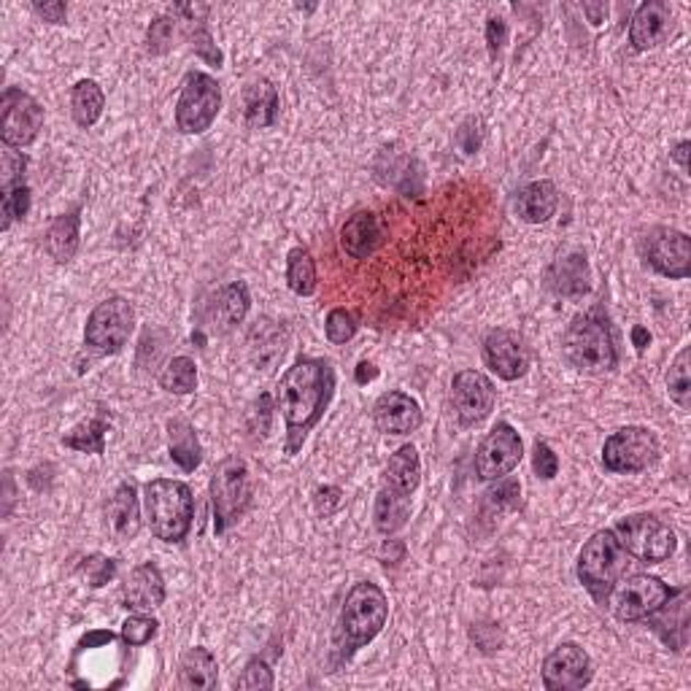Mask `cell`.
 I'll return each mask as SVG.
<instances>
[{
	"instance_id": "1",
	"label": "cell",
	"mask_w": 691,
	"mask_h": 691,
	"mask_svg": "<svg viewBox=\"0 0 691 691\" xmlns=\"http://www.w3.org/2000/svg\"><path fill=\"white\" fill-rule=\"evenodd\" d=\"M335 394V370L322 357H298L292 368L281 376L276 392V409L281 411L287 441L283 452L289 457L303 448L311 430L322 422Z\"/></svg>"
},
{
	"instance_id": "2",
	"label": "cell",
	"mask_w": 691,
	"mask_h": 691,
	"mask_svg": "<svg viewBox=\"0 0 691 691\" xmlns=\"http://www.w3.org/2000/svg\"><path fill=\"white\" fill-rule=\"evenodd\" d=\"M389 618V600L378 583L359 581L348 589L344 605H341L338 624L333 632V657L330 667L348 665L359 648L370 646L381 629L387 627Z\"/></svg>"
},
{
	"instance_id": "3",
	"label": "cell",
	"mask_w": 691,
	"mask_h": 691,
	"mask_svg": "<svg viewBox=\"0 0 691 691\" xmlns=\"http://www.w3.org/2000/svg\"><path fill=\"white\" fill-rule=\"evenodd\" d=\"M565 357L578 374L587 376H605L616 370L618 352L616 341H613L611 322L602 314V309H592L587 314H578L567 327L565 341Z\"/></svg>"
},
{
	"instance_id": "4",
	"label": "cell",
	"mask_w": 691,
	"mask_h": 691,
	"mask_svg": "<svg viewBox=\"0 0 691 691\" xmlns=\"http://www.w3.org/2000/svg\"><path fill=\"white\" fill-rule=\"evenodd\" d=\"M146 522L152 535L163 543H181L192 530L194 498L185 481L155 478L144 487Z\"/></svg>"
},
{
	"instance_id": "5",
	"label": "cell",
	"mask_w": 691,
	"mask_h": 691,
	"mask_svg": "<svg viewBox=\"0 0 691 691\" xmlns=\"http://www.w3.org/2000/svg\"><path fill=\"white\" fill-rule=\"evenodd\" d=\"M629 567V554L624 551L622 540H618L613 530H600L583 543L581 554H578V581L598 602H605L608 592L624 578Z\"/></svg>"
},
{
	"instance_id": "6",
	"label": "cell",
	"mask_w": 691,
	"mask_h": 691,
	"mask_svg": "<svg viewBox=\"0 0 691 691\" xmlns=\"http://www.w3.org/2000/svg\"><path fill=\"white\" fill-rule=\"evenodd\" d=\"M252 505V472L238 454L222 459L211 476V508H214V533L224 535L246 516Z\"/></svg>"
},
{
	"instance_id": "7",
	"label": "cell",
	"mask_w": 691,
	"mask_h": 691,
	"mask_svg": "<svg viewBox=\"0 0 691 691\" xmlns=\"http://www.w3.org/2000/svg\"><path fill=\"white\" fill-rule=\"evenodd\" d=\"M681 592L683 589H670L657 576L637 572V576L618 578L605 602L618 622H646L648 616H657L661 608L670 605V600H676Z\"/></svg>"
},
{
	"instance_id": "8",
	"label": "cell",
	"mask_w": 691,
	"mask_h": 691,
	"mask_svg": "<svg viewBox=\"0 0 691 691\" xmlns=\"http://www.w3.org/2000/svg\"><path fill=\"white\" fill-rule=\"evenodd\" d=\"M613 533L622 540L624 551L643 565L667 562L678 546L676 533L651 513H632L618 519Z\"/></svg>"
},
{
	"instance_id": "9",
	"label": "cell",
	"mask_w": 691,
	"mask_h": 691,
	"mask_svg": "<svg viewBox=\"0 0 691 691\" xmlns=\"http://www.w3.org/2000/svg\"><path fill=\"white\" fill-rule=\"evenodd\" d=\"M135 330V309L127 298H105L92 309L85 327V346L98 357H111L127 346Z\"/></svg>"
},
{
	"instance_id": "10",
	"label": "cell",
	"mask_w": 691,
	"mask_h": 691,
	"mask_svg": "<svg viewBox=\"0 0 691 691\" xmlns=\"http://www.w3.org/2000/svg\"><path fill=\"white\" fill-rule=\"evenodd\" d=\"M222 109V90L214 76L192 70L185 76L179 103H176V127L185 135L205 133L216 122Z\"/></svg>"
},
{
	"instance_id": "11",
	"label": "cell",
	"mask_w": 691,
	"mask_h": 691,
	"mask_svg": "<svg viewBox=\"0 0 691 691\" xmlns=\"http://www.w3.org/2000/svg\"><path fill=\"white\" fill-rule=\"evenodd\" d=\"M659 454L657 433L640 424H629L602 443V468L608 472H643L657 465Z\"/></svg>"
},
{
	"instance_id": "12",
	"label": "cell",
	"mask_w": 691,
	"mask_h": 691,
	"mask_svg": "<svg viewBox=\"0 0 691 691\" xmlns=\"http://www.w3.org/2000/svg\"><path fill=\"white\" fill-rule=\"evenodd\" d=\"M41 127H44V109L33 94L22 92L20 87H5L0 100V138L3 146L25 149L35 144Z\"/></svg>"
},
{
	"instance_id": "13",
	"label": "cell",
	"mask_w": 691,
	"mask_h": 691,
	"mask_svg": "<svg viewBox=\"0 0 691 691\" xmlns=\"http://www.w3.org/2000/svg\"><path fill=\"white\" fill-rule=\"evenodd\" d=\"M646 263L659 276L670 281H683L691 276V238L681 230L651 227L640 241Z\"/></svg>"
},
{
	"instance_id": "14",
	"label": "cell",
	"mask_w": 691,
	"mask_h": 691,
	"mask_svg": "<svg viewBox=\"0 0 691 691\" xmlns=\"http://www.w3.org/2000/svg\"><path fill=\"white\" fill-rule=\"evenodd\" d=\"M524 457V443L516 427L508 422H498L492 433L481 441L476 452V476L481 481H500V478L511 476L519 468Z\"/></svg>"
},
{
	"instance_id": "15",
	"label": "cell",
	"mask_w": 691,
	"mask_h": 691,
	"mask_svg": "<svg viewBox=\"0 0 691 691\" xmlns=\"http://www.w3.org/2000/svg\"><path fill=\"white\" fill-rule=\"evenodd\" d=\"M543 687L548 691H576L592 683V659L578 643H562L543 659Z\"/></svg>"
},
{
	"instance_id": "16",
	"label": "cell",
	"mask_w": 691,
	"mask_h": 691,
	"mask_svg": "<svg viewBox=\"0 0 691 691\" xmlns=\"http://www.w3.org/2000/svg\"><path fill=\"white\" fill-rule=\"evenodd\" d=\"M452 400L459 422L465 427H476L494 411L498 392L481 370H459L452 381Z\"/></svg>"
},
{
	"instance_id": "17",
	"label": "cell",
	"mask_w": 691,
	"mask_h": 691,
	"mask_svg": "<svg viewBox=\"0 0 691 691\" xmlns=\"http://www.w3.org/2000/svg\"><path fill=\"white\" fill-rule=\"evenodd\" d=\"M483 363L503 381H519L530 370V352L516 333L498 327L483 338Z\"/></svg>"
},
{
	"instance_id": "18",
	"label": "cell",
	"mask_w": 691,
	"mask_h": 691,
	"mask_svg": "<svg viewBox=\"0 0 691 691\" xmlns=\"http://www.w3.org/2000/svg\"><path fill=\"white\" fill-rule=\"evenodd\" d=\"M672 33V9L665 0H648L637 5L635 16L629 25V44L632 49L648 52L665 44Z\"/></svg>"
},
{
	"instance_id": "19",
	"label": "cell",
	"mask_w": 691,
	"mask_h": 691,
	"mask_svg": "<svg viewBox=\"0 0 691 691\" xmlns=\"http://www.w3.org/2000/svg\"><path fill=\"white\" fill-rule=\"evenodd\" d=\"M374 422L383 435H411L422 427V405L405 392H383L374 405Z\"/></svg>"
},
{
	"instance_id": "20",
	"label": "cell",
	"mask_w": 691,
	"mask_h": 691,
	"mask_svg": "<svg viewBox=\"0 0 691 691\" xmlns=\"http://www.w3.org/2000/svg\"><path fill=\"white\" fill-rule=\"evenodd\" d=\"M289 335L279 322H274L270 316L257 319L249 330V338H246V348H249V359L257 370L263 374H274L279 368V363L287 354Z\"/></svg>"
},
{
	"instance_id": "21",
	"label": "cell",
	"mask_w": 691,
	"mask_h": 691,
	"mask_svg": "<svg viewBox=\"0 0 691 691\" xmlns=\"http://www.w3.org/2000/svg\"><path fill=\"white\" fill-rule=\"evenodd\" d=\"M165 578L155 562L135 567L122 587V605L133 613H149L165 602Z\"/></svg>"
},
{
	"instance_id": "22",
	"label": "cell",
	"mask_w": 691,
	"mask_h": 691,
	"mask_svg": "<svg viewBox=\"0 0 691 691\" xmlns=\"http://www.w3.org/2000/svg\"><path fill=\"white\" fill-rule=\"evenodd\" d=\"M105 530L114 543H130L141 533V503L133 483H120L105 503Z\"/></svg>"
},
{
	"instance_id": "23",
	"label": "cell",
	"mask_w": 691,
	"mask_h": 691,
	"mask_svg": "<svg viewBox=\"0 0 691 691\" xmlns=\"http://www.w3.org/2000/svg\"><path fill=\"white\" fill-rule=\"evenodd\" d=\"M252 309V294L249 287L244 281H230L227 287H222L220 292L214 294L209 305V322L214 333H230V330L238 327L244 322L246 314Z\"/></svg>"
},
{
	"instance_id": "24",
	"label": "cell",
	"mask_w": 691,
	"mask_h": 691,
	"mask_svg": "<svg viewBox=\"0 0 691 691\" xmlns=\"http://www.w3.org/2000/svg\"><path fill=\"white\" fill-rule=\"evenodd\" d=\"M546 283L559 298H583V294H589L592 292V274H589L587 257L581 252H576L557 259L548 268Z\"/></svg>"
},
{
	"instance_id": "25",
	"label": "cell",
	"mask_w": 691,
	"mask_h": 691,
	"mask_svg": "<svg viewBox=\"0 0 691 691\" xmlns=\"http://www.w3.org/2000/svg\"><path fill=\"white\" fill-rule=\"evenodd\" d=\"M383 241V227L378 222L376 214L370 211H359L341 227V246L348 257L354 259H368L374 257L378 246Z\"/></svg>"
},
{
	"instance_id": "26",
	"label": "cell",
	"mask_w": 691,
	"mask_h": 691,
	"mask_svg": "<svg viewBox=\"0 0 691 691\" xmlns=\"http://www.w3.org/2000/svg\"><path fill=\"white\" fill-rule=\"evenodd\" d=\"M279 90L274 81L254 79L244 92V120L252 130L274 127L279 120Z\"/></svg>"
},
{
	"instance_id": "27",
	"label": "cell",
	"mask_w": 691,
	"mask_h": 691,
	"mask_svg": "<svg viewBox=\"0 0 691 691\" xmlns=\"http://www.w3.org/2000/svg\"><path fill=\"white\" fill-rule=\"evenodd\" d=\"M220 683V665L205 646H194L179 661V687L185 691H211Z\"/></svg>"
},
{
	"instance_id": "28",
	"label": "cell",
	"mask_w": 691,
	"mask_h": 691,
	"mask_svg": "<svg viewBox=\"0 0 691 691\" xmlns=\"http://www.w3.org/2000/svg\"><path fill=\"white\" fill-rule=\"evenodd\" d=\"M559 205V192L554 187V181L540 179L533 181L516 194V214L519 220L527 224H543L557 214Z\"/></svg>"
},
{
	"instance_id": "29",
	"label": "cell",
	"mask_w": 691,
	"mask_h": 691,
	"mask_svg": "<svg viewBox=\"0 0 691 691\" xmlns=\"http://www.w3.org/2000/svg\"><path fill=\"white\" fill-rule=\"evenodd\" d=\"M79 244H81V209L60 214L55 222L49 224V230H46L44 246H46V254H49L55 263H60V265L70 263V259L76 257V252H79Z\"/></svg>"
},
{
	"instance_id": "30",
	"label": "cell",
	"mask_w": 691,
	"mask_h": 691,
	"mask_svg": "<svg viewBox=\"0 0 691 691\" xmlns=\"http://www.w3.org/2000/svg\"><path fill=\"white\" fill-rule=\"evenodd\" d=\"M411 511H413L411 494H403V492H398V489H392V487H387V483H383V487L378 489L376 505H374L376 530L387 537L400 533V530L409 524Z\"/></svg>"
},
{
	"instance_id": "31",
	"label": "cell",
	"mask_w": 691,
	"mask_h": 691,
	"mask_svg": "<svg viewBox=\"0 0 691 691\" xmlns=\"http://www.w3.org/2000/svg\"><path fill=\"white\" fill-rule=\"evenodd\" d=\"M168 452L170 459L185 472H194L203 462V446L198 433L187 419H170L168 422Z\"/></svg>"
},
{
	"instance_id": "32",
	"label": "cell",
	"mask_w": 691,
	"mask_h": 691,
	"mask_svg": "<svg viewBox=\"0 0 691 691\" xmlns=\"http://www.w3.org/2000/svg\"><path fill=\"white\" fill-rule=\"evenodd\" d=\"M383 483L403 494H413L422 483V459H419L416 446L405 443L398 452L389 457L387 472H383Z\"/></svg>"
},
{
	"instance_id": "33",
	"label": "cell",
	"mask_w": 691,
	"mask_h": 691,
	"mask_svg": "<svg viewBox=\"0 0 691 691\" xmlns=\"http://www.w3.org/2000/svg\"><path fill=\"white\" fill-rule=\"evenodd\" d=\"M105 109V94L100 90L98 81L81 79L76 81L74 90H70V114L79 127H92L94 122L103 116Z\"/></svg>"
},
{
	"instance_id": "34",
	"label": "cell",
	"mask_w": 691,
	"mask_h": 691,
	"mask_svg": "<svg viewBox=\"0 0 691 691\" xmlns=\"http://www.w3.org/2000/svg\"><path fill=\"white\" fill-rule=\"evenodd\" d=\"M109 430H111L109 416H105V411H100L94 413L92 419H87V422L76 424V427L63 438V446L81 454H103Z\"/></svg>"
},
{
	"instance_id": "35",
	"label": "cell",
	"mask_w": 691,
	"mask_h": 691,
	"mask_svg": "<svg viewBox=\"0 0 691 691\" xmlns=\"http://www.w3.org/2000/svg\"><path fill=\"white\" fill-rule=\"evenodd\" d=\"M287 287L300 298H311L316 292V263L303 246H294L287 254Z\"/></svg>"
},
{
	"instance_id": "36",
	"label": "cell",
	"mask_w": 691,
	"mask_h": 691,
	"mask_svg": "<svg viewBox=\"0 0 691 691\" xmlns=\"http://www.w3.org/2000/svg\"><path fill=\"white\" fill-rule=\"evenodd\" d=\"M667 392L678 409H691V348L683 346L667 370Z\"/></svg>"
},
{
	"instance_id": "37",
	"label": "cell",
	"mask_w": 691,
	"mask_h": 691,
	"mask_svg": "<svg viewBox=\"0 0 691 691\" xmlns=\"http://www.w3.org/2000/svg\"><path fill=\"white\" fill-rule=\"evenodd\" d=\"M159 387L170 394H192L198 389V365L189 357H174L159 374Z\"/></svg>"
},
{
	"instance_id": "38",
	"label": "cell",
	"mask_w": 691,
	"mask_h": 691,
	"mask_svg": "<svg viewBox=\"0 0 691 691\" xmlns=\"http://www.w3.org/2000/svg\"><path fill=\"white\" fill-rule=\"evenodd\" d=\"M159 632V622L155 616H146V613H133L125 624H122V643L130 648H141L146 643H152Z\"/></svg>"
},
{
	"instance_id": "39",
	"label": "cell",
	"mask_w": 691,
	"mask_h": 691,
	"mask_svg": "<svg viewBox=\"0 0 691 691\" xmlns=\"http://www.w3.org/2000/svg\"><path fill=\"white\" fill-rule=\"evenodd\" d=\"M176 33H179V20L176 16H157L146 31V52L149 55H165L174 49Z\"/></svg>"
},
{
	"instance_id": "40",
	"label": "cell",
	"mask_w": 691,
	"mask_h": 691,
	"mask_svg": "<svg viewBox=\"0 0 691 691\" xmlns=\"http://www.w3.org/2000/svg\"><path fill=\"white\" fill-rule=\"evenodd\" d=\"M357 330H359L357 316L346 309H333L327 319H324V335H327L330 344L335 346H346L348 341H354Z\"/></svg>"
},
{
	"instance_id": "41",
	"label": "cell",
	"mask_w": 691,
	"mask_h": 691,
	"mask_svg": "<svg viewBox=\"0 0 691 691\" xmlns=\"http://www.w3.org/2000/svg\"><path fill=\"white\" fill-rule=\"evenodd\" d=\"M274 687H276L274 670H270V665L263 657H252L249 661H246L244 670H241V676L235 678V689L257 691V689H274Z\"/></svg>"
},
{
	"instance_id": "42",
	"label": "cell",
	"mask_w": 691,
	"mask_h": 691,
	"mask_svg": "<svg viewBox=\"0 0 691 691\" xmlns=\"http://www.w3.org/2000/svg\"><path fill=\"white\" fill-rule=\"evenodd\" d=\"M27 211H31V187L16 185L3 189V230H9L11 224L25 220Z\"/></svg>"
},
{
	"instance_id": "43",
	"label": "cell",
	"mask_w": 691,
	"mask_h": 691,
	"mask_svg": "<svg viewBox=\"0 0 691 691\" xmlns=\"http://www.w3.org/2000/svg\"><path fill=\"white\" fill-rule=\"evenodd\" d=\"M79 572H81V576H85L87 587L100 589V587H105V583L114 581L116 562H114V559L103 557V554H90V557L81 559Z\"/></svg>"
},
{
	"instance_id": "44",
	"label": "cell",
	"mask_w": 691,
	"mask_h": 691,
	"mask_svg": "<svg viewBox=\"0 0 691 691\" xmlns=\"http://www.w3.org/2000/svg\"><path fill=\"white\" fill-rule=\"evenodd\" d=\"M165 346H168V335L163 330H146L138 346V365L144 370H155L165 357Z\"/></svg>"
},
{
	"instance_id": "45",
	"label": "cell",
	"mask_w": 691,
	"mask_h": 691,
	"mask_svg": "<svg viewBox=\"0 0 691 691\" xmlns=\"http://www.w3.org/2000/svg\"><path fill=\"white\" fill-rule=\"evenodd\" d=\"M189 41H192V52L194 57H200L205 65H211V68H222L224 63V55L220 46L214 44V35H211V31L205 25L194 27V33L189 35Z\"/></svg>"
},
{
	"instance_id": "46",
	"label": "cell",
	"mask_w": 691,
	"mask_h": 691,
	"mask_svg": "<svg viewBox=\"0 0 691 691\" xmlns=\"http://www.w3.org/2000/svg\"><path fill=\"white\" fill-rule=\"evenodd\" d=\"M489 503L498 505V508H505V511H513V508H519V503H522V483L516 481V478H500L498 487L489 489Z\"/></svg>"
},
{
	"instance_id": "47",
	"label": "cell",
	"mask_w": 691,
	"mask_h": 691,
	"mask_svg": "<svg viewBox=\"0 0 691 691\" xmlns=\"http://www.w3.org/2000/svg\"><path fill=\"white\" fill-rule=\"evenodd\" d=\"M533 470L540 481H551L557 478L559 472V457L554 454V448L548 446L546 441H537L535 443V452H533Z\"/></svg>"
},
{
	"instance_id": "48",
	"label": "cell",
	"mask_w": 691,
	"mask_h": 691,
	"mask_svg": "<svg viewBox=\"0 0 691 691\" xmlns=\"http://www.w3.org/2000/svg\"><path fill=\"white\" fill-rule=\"evenodd\" d=\"M344 505V489L333 487V483H324V487L314 489V508L322 519L335 516Z\"/></svg>"
},
{
	"instance_id": "49",
	"label": "cell",
	"mask_w": 691,
	"mask_h": 691,
	"mask_svg": "<svg viewBox=\"0 0 691 691\" xmlns=\"http://www.w3.org/2000/svg\"><path fill=\"white\" fill-rule=\"evenodd\" d=\"M25 168L27 157L22 152L11 149V146H3V189L25 185Z\"/></svg>"
},
{
	"instance_id": "50",
	"label": "cell",
	"mask_w": 691,
	"mask_h": 691,
	"mask_svg": "<svg viewBox=\"0 0 691 691\" xmlns=\"http://www.w3.org/2000/svg\"><path fill=\"white\" fill-rule=\"evenodd\" d=\"M270 416H274V400H270V394H259V400L252 405L249 413L252 433L265 438L270 433Z\"/></svg>"
},
{
	"instance_id": "51",
	"label": "cell",
	"mask_w": 691,
	"mask_h": 691,
	"mask_svg": "<svg viewBox=\"0 0 691 691\" xmlns=\"http://www.w3.org/2000/svg\"><path fill=\"white\" fill-rule=\"evenodd\" d=\"M481 138H483L481 120H476V116H470V120L457 130V144H459V149L465 152V155H472V152H478V146H481Z\"/></svg>"
},
{
	"instance_id": "52",
	"label": "cell",
	"mask_w": 691,
	"mask_h": 691,
	"mask_svg": "<svg viewBox=\"0 0 691 691\" xmlns=\"http://www.w3.org/2000/svg\"><path fill=\"white\" fill-rule=\"evenodd\" d=\"M508 44V25L500 16H489L487 20V46L492 60H498V55L503 52V46Z\"/></svg>"
},
{
	"instance_id": "53",
	"label": "cell",
	"mask_w": 691,
	"mask_h": 691,
	"mask_svg": "<svg viewBox=\"0 0 691 691\" xmlns=\"http://www.w3.org/2000/svg\"><path fill=\"white\" fill-rule=\"evenodd\" d=\"M33 11L49 25H63L65 16H68V5L60 0H52V3H33Z\"/></svg>"
},
{
	"instance_id": "54",
	"label": "cell",
	"mask_w": 691,
	"mask_h": 691,
	"mask_svg": "<svg viewBox=\"0 0 691 691\" xmlns=\"http://www.w3.org/2000/svg\"><path fill=\"white\" fill-rule=\"evenodd\" d=\"M405 557V546L400 540H387L381 548V559L383 562H403Z\"/></svg>"
},
{
	"instance_id": "55",
	"label": "cell",
	"mask_w": 691,
	"mask_h": 691,
	"mask_svg": "<svg viewBox=\"0 0 691 691\" xmlns=\"http://www.w3.org/2000/svg\"><path fill=\"white\" fill-rule=\"evenodd\" d=\"M583 14L589 16L594 27H600L608 16V5L605 3H583Z\"/></svg>"
},
{
	"instance_id": "56",
	"label": "cell",
	"mask_w": 691,
	"mask_h": 691,
	"mask_svg": "<svg viewBox=\"0 0 691 691\" xmlns=\"http://www.w3.org/2000/svg\"><path fill=\"white\" fill-rule=\"evenodd\" d=\"M376 376H378V368H376L374 363H365V359L357 365V374H354V378H357L359 387H365V383H370Z\"/></svg>"
},
{
	"instance_id": "57",
	"label": "cell",
	"mask_w": 691,
	"mask_h": 691,
	"mask_svg": "<svg viewBox=\"0 0 691 691\" xmlns=\"http://www.w3.org/2000/svg\"><path fill=\"white\" fill-rule=\"evenodd\" d=\"M632 344H635L637 354H643V352H646V346L651 344V333H648L646 327H640V324H637V327L632 330Z\"/></svg>"
},
{
	"instance_id": "58",
	"label": "cell",
	"mask_w": 691,
	"mask_h": 691,
	"mask_svg": "<svg viewBox=\"0 0 691 691\" xmlns=\"http://www.w3.org/2000/svg\"><path fill=\"white\" fill-rule=\"evenodd\" d=\"M689 149H691L689 141H681V144H676V149L670 152V157L681 165V170H689Z\"/></svg>"
}]
</instances>
